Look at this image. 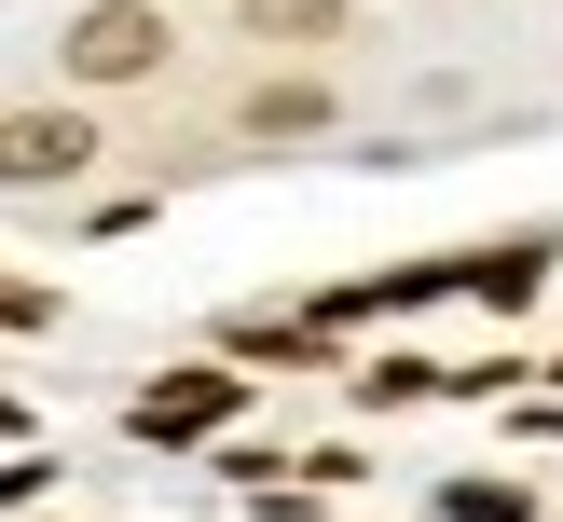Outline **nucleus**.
Wrapping results in <instances>:
<instances>
[{"label": "nucleus", "mask_w": 563, "mask_h": 522, "mask_svg": "<svg viewBox=\"0 0 563 522\" xmlns=\"http://www.w3.org/2000/svg\"><path fill=\"white\" fill-rule=\"evenodd\" d=\"M69 69H82V82H137V69H165V14H152V0H97V14L69 27Z\"/></svg>", "instance_id": "obj_2"}, {"label": "nucleus", "mask_w": 563, "mask_h": 522, "mask_svg": "<svg viewBox=\"0 0 563 522\" xmlns=\"http://www.w3.org/2000/svg\"><path fill=\"white\" fill-rule=\"evenodd\" d=\"M440 522H522V481H454V495H440Z\"/></svg>", "instance_id": "obj_6"}, {"label": "nucleus", "mask_w": 563, "mask_h": 522, "mask_svg": "<svg viewBox=\"0 0 563 522\" xmlns=\"http://www.w3.org/2000/svg\"><path fill=\"white\" fill-rule=\"evenodd\" d=\"M27 481H42V467H0V509H27Z\"/></svg>", "instance_id": "obj_8"}, {"label": "nucleus", "mask_w": 563, "mask_h": 522, "mask_svg": "<svg viewBox=\"0 0 563 522\" xmlns=\"http://www.w3.org/2000/svg\"><path fill=\"white\" fill-rule=\"evenodd\" d=\"M247 27L262 42H317V27H344V0H247Z\"/></svg>", "instance_id": "obj_5"}, {"label": "nucleus", "mask_w": 563, "mask_h": 522, "mask_svg": "<svg viewBox=\"0 0 563 522\" xmlns=\"http://www.w3.org/2000/svg\"><path fill=\"white\" fill-rule=\"evenodd\" d=\"M97 165V124L82 110H14L0 124V192H55V179H82Z\"/></svg>", "instance_id": "obj_1"}, {"label": "nucleus", "mask_w": 563, "mask_h": 522, "mask_svg": "<svg viewBox=\"0 0 563 522\" xmlns=\"http://www.w3.org/2000/svg\"><path fill=\"white\" fill-rule=\"evenodd\" d=\"M234 399H247V371H179V385H137L124 426L137 440H207V426H234Z\"/></svg>", "instance_id": "obj_3"}, {"label": "nucleus", "mask_w": 563, "mask_h": 522, "mask_svg": "<svg viewBox=\"0 0 563 522\" xmlns=\"http://www.w3.org/2000/svg\"><path fill=\"white\" fill-rule=\"evenodd\" d=\"M247 124H262V137H317L330 97H317V82H262V97H247Z\"/></svg>", "instance_id": "obj_4"}, {"label": "nucleus", "mask_w": 563, "mask_h": 522, "mask_svg": "<svg viewBox=\"0 0 563 522\" xmlns=\"http://www.w3.org/2000/svg\"><path fill=\"white\" fill-rule=\"evenodd\" d=\"M42 316H55V302L27 289V275H0V330H42Z\"/></svg>", "instance_id": "obj_7"}]
</instances>
